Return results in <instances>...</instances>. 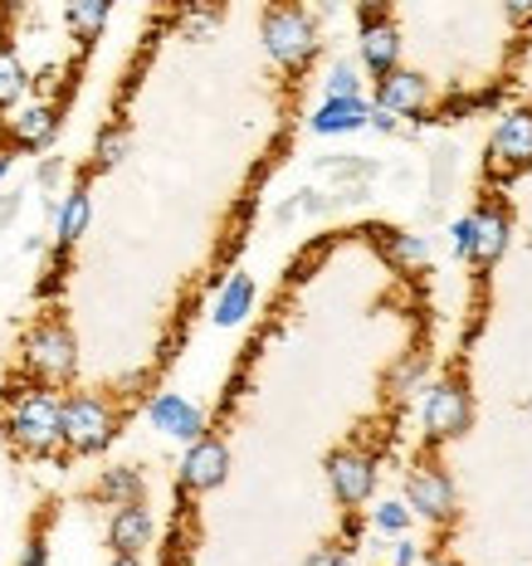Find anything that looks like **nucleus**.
Returning <instances> with one entry per match:
<instances>
[{
	"label": "nucleus",
	"mask_w": 532,
	"mask_h": 566,
	"mask_svg": "<svg viewBox=\"0 0 532 566\" xmlns=\"http://www.w3.org/2000/svg\"><path fill=\"white\" fill-rule=\"evenodd\" d=\"M435 566H459V562H449V557H440V562H435Z\"/></svg>",
	"instance_id": "nucleus-37"
},
{
	"label": "nucleus",
	"mask_w": 532,
	"mask_h": 566,
	"mask_svg": "<svg viewBox=\"0 0 532 566\" xmlns=\"http://www.w3.org/2000/svg\"><path fill=\"white\" fill-rule=\"evenodd\" d=\"M15 210H20V200H15V196L0 200V220H15Z\"/></svg>",
	"instance_id": "nucleus-34"
},
{
	"label": "nucleus",
	"mask_w": 532,
	"mask_h": 566,
	"mask_svg": "<svg viewBox=\"0 0 532 566\" xmlns=\"http://www.w3.org/2000/svg\"><path fill=\"white\" fill-rule=\"evenodd\" d=\"M327 483H333V493L347 509H357V503L372 499V489H376V464H372V454H362V450H337V454H327Z\"/></svg>",
	"instance_id": "nucleus-5"
},
{
	"label": "nucleus",
	"mask_w": 532,
	"mask_h": 566,
	"mask_svg": "<svg viewBox=\"0 0 532 566\" xmlns=\"http://www.w3.org/2000/svg\"><path fill=\"white\" fill-rule=\"evenodd\" d=\"M127 151H133V133H127L123 123L103 127L98 142H93V161H98V167H117V161H123Z\"/></svg>",
	"instance_id": "nucleus-21"
},
{
	"label": "nucleus",
	"mask_w": 532,
	"mask_h": 566,
	"mask_svg": "<svg viewBox=\"0 0 532 566\" xmlns=\"http://www.w3.org/2000/svg\"><path fill=\"white\" fill-rule=\"evenodd\" d=\"M425 430L430 440H455L469 430V391L459 381H440L425 396Z\"/></svg>",
	"instance_id": "nucleus-6"
},
{
	"label": "nucleus",
	"mask_w": 532,
	"mask_h": 566,
	"mask_svg": "<svg viewBox=\"0 0 532 566\" xmlns=\"http://www.w3.org/2000/svg\"><path fill=\"white\" fill-rule=\"evenodd\" d=\"M25 88H30V74H25V64H20V54L0 44V113L15 108V103L25 98Z\"/></svg>",
	"instance_id": "nucleus-20"
},
{
	"label": "nucleus",
	"mask_w": 532,
	"mask_h": 566,
	"mask_svg": "<svg viewBox=\"0 0 532 566\" xmlns=\"http://www.w3.org/2000/svg\"><path fill=\"white\" fill-rule=\"evenodd\" d=\"M216 25H220L216 10H186V34H191V40L196 34H206V30H216Z\"/></svg>",
	"instance_id": "nucleus-26"
},
{
	"label": "nucleus",
	"mask_w": 532,
	"mask_h": 566,
	"mask_svg": "<svg viewBox=\"0 0 532 566\" xmlns=\"http://www.w3.org/2000/svg\"><path fill=\"white\" fill-rule=\"evenodd\" d=\"M113 566H142L137 557H113Z\"/></svg>",
	"instance_id": "nucleus-36"
},
{
	"label": "nucleus",
	"mask_w": 532,
	"mask_h": 566,
	"mask_svg": "<svg viewBox=\"0 0 532 566\" xmlns=\"http://www.w3.org/2000/svg\"><path fill=\"white\" fill-rule=\"evenodd\" d=\"M493 167L503 176H518L532 167V108H513L493 133Z\"/></svg>",
	"instance_id": "nucleus-7"
},
{
	"label": "nucleus",
	"mask_w": 532,
	"mask_h": 566,
	"mask_svg": "<svg viewBox=\"0 0 532 566\" xmlns=\"http://www.w3.org/2000/svg\"><path fill=\"white\" fill-rule=\"evenodd\" d=\"M59 400L50 386H25L15 400H10V416H6V430H10V440L20 444L25 454H54L59 444Z\"/></svg>",
	"instance_id": "nucleus-1"
},
{
	"label": "nucleus",
	"mask_w": 532,
	"mask_h": 566,
	"mask_svg": "<svg viewBox=\"0 0 532 566\" xmlns=\"http://www.w3.org/2000/svg\"><path fill=\"white\" fill-rule=\"evenodd\" d=\"M147 416H152V424H157L161 434H171V440H186V444L206 440V416H200V410L191 406V400H186V396H176V391L152 396Z\"/></svg>",
	"instance_id": "nucleus-10"
},
{
	"label": "nucleus",
	"mask_w": 532,
	"mask_h": 566,
	"mask_svg": "<svg viewBox=\"0 0 532 566\" xmlns=\"http://www.w3.org/2000/svg\"><path fill=\"white\" fill-rule=\"evenodd\" d=\"M382 113H392V117H416L425 108V98H430V88H425V78L420 74H406V69H392V74L382 78Z\"/></svg>",
	"instance_id": "nucleus-13"
},
{
	"label": "nucleus",
	"mask_w": 532,
	"mask_h": 566,
	"mask_svg": "<svg viewBox=\"0 0 532 566\" xmlns=\"http://www.w3.org/2000/svg\"><path fill=\"white\" fill-rule=\"evenodd\" d=\"M366 117H372V108H366L362 98H347V103L323 98V108L313 113L309 127L317 137H342V133H357V127H366Z\"/></svg>",
	"instance_id": "nucleus-15"
},
{
	"label": "nucleus",
	"mask_w": 532,
	"mask_h": 566,
	"mask_svg": "<svg viewBox=\"0 0 532 566\" xmlns=\"http://www.w3.org/2000/svg\"><path fill=\"white\" fill-rule=\"evenodd\" d=\"M264 50L274 54L283 69H303L313 59V50H317L313 20L303 15V10H293V6L264 10Z\"/></svg>",
	"instance_id": "nucleus-4"
},
{
	"label": "nucleus",
	"mask_w": 532,
	"mask_h": 566,
	"mask_svg": "<svg viewBox=\"0 0 532 566\" xmlns=\"http://www.w3.org/2000/svg\"><path fill=\"white\" fill-rule=\"evenodd\" d=\"M392 259H396V264H425V240H416V234H396V240H392Z\"/></svg>",
	"instance_id": "nucleus-25"
},
{
	"label": "nucleus",
	"mask_w": 532,
	"mask_h": 566,
	"mask_svg": "<svg viewBox=\"0 0 532 566\" xmlns=\"http://www.w3.org/2000/svg\"><path fill=\"white\" fill-rule=\"evenodd\" d=\"M396 566H416V547H410V542H400L396 547Z\"/></svg>",
	"instance_id": "nucleus-32"
},
{
	"label": "nucleus",
	"mask_w": 532,
	"mask_h": 566,
	"mask_svg": "<svg viewBox=\"0 0 532 566\" xmlns=\"http://www.w3.org/2000/svg\"><path fill=\"white\" fill-rule=\"evenodd\" d=\"M98 499L113 503V509L142 503V474H137V469H108V474L98 479Z\"/></svg>",
	"instance_id": "nucleus-19"
},
{
	"label": "nucleus",
	"mask_w": 532,
	"mask_h": 566,
	"mask_svg": "<svg viewBox=\"0 0 532 566\" xmlns=\"http://www.w3.org/2000/svg\"><path fill=\"white\" fill-rule=\"evenodd\" d=\"M254 308V279L250 274H230V283L220 289V298H216V323L220 327H234V323H244Z\"/></svg>",
	"instance_id": "nucleus-17"
},
{
	"label": "nucleus",
	"mask_w": 532,
	"mask_h": 566,
	"mask_svg": "<svg viewBox=\"0 0 532 566\" xmlns=\"http://www.w3.org/2000/svg\"><path fill=\"white\" fill-rule=\"evenodd\" d=\"M469 240H474V226H469V220H459V226H455V250L465 259H469Z\"/></svg>",
	"instance_id": "nucleus-30"
},
{
	"label": "nucleus",
	"mask_w": 532,
	"mask_h": 566,
	"mask_svg": "<svg viewBox=\"0 0 532 566\" xmlns=\"http://www.w3.org/2000/svg\"><path fill=\"white\" fill-rule=\"evenodd\" d=\"M225 479H230V450H225L220 440H210V434L196 440L181 459V483L191 493H210V489H220Z\"/></svg>",
	"instance_id": "nucleus-8"
},
{
	"label": "nucleus",
	"mask_w": 532,
	"mask_h": 566,
	"mask_svg": "<svg viewBox=\"0 0 532 566\" xmlns=\"http://www.w3.org/2000/svg\"><path fill=\"white\" fill-rule=\"evenodd\" d=\"M50 562V547H44V537H30L25 542V557H20V566H44Z\"/></svg>",
	"instance_id": "nucleus-27"
},
{
	"label": "nucleus",
	"mask_w": 532,
	"mask_h": 566,
	"mask_svg": "<svg viewBox=\"0 0 532 566\" xmlns=\"http://www.w3.org/2000/svg\"><path fill=\"white\" fill-rule=\"evenodd\" d=\"M10 161H15V157H6V151H0V181L10 176Z\"/></svg>",
	"instance_id": "nucleus-35"
},
{
	"label": "nucleus",
	"mask_w": 532,
	"mask_h": 566,
	"mask_svg": "<svg viewBox=\"0 0 532 566\" xmlns=\"http://www.w3.org/2000/svg\"><path fill=\"white\" fill-rule=\"evenodd\" d=\"M103 20H108L103 0H74V6H69V25H74L79 40H93V34L103 30Z\"/></svg>",
	"instance_id": "nucleus-22"
},
{
	"label": "nucleus",
	"mask_w": 532,
	"mask_h": 566,
	"mask_svg": "<svg viewBox=\"0 0 532 566\" xmlns=\"http://www.w3.org/2000/svg\"><path fill=\"white\" fill-rule=\"evenodd\" d=\"M108 547L117 557H142V547H152V513L142 503H127V509H113L108 523Z\"/></svg>",
	"instance_id": "nucleus-12"
},
{
	"label": "nucleus",
	"mask_w": 532,
	"mask_h": 566,
	"mask_svg": "<svg viewBox=\"0 0 532 566\" xmlns=\"http://www.w3.org/2000/svg\"><path fill=\"white\" fill-rule=\"evenodd\" d=\"M376 527H382V533H406L410 527V509L406 503H382V509H376Z\"/></svg>",
	"instance_id": "nucleus-24"
},
{
	"label": "nucleus",
	"mask_w": 532,
	"mask_h": 566,
	"mask_svg": "<svg viewBox=\"0 0 532 566\" xmlns=\"http://www.w3.org/2000/svg\"><path fill=\"white\" fill-rule=\"evenodd\" d=\"M25 367L34 371L40 386H59L69 381L79 367V347H74V333L64 323H40L25 333Z\"/></svg>",
	"instance_id": "nucleus-3"
},
{
	"label": "nucleus",
	"mask_w": 532,
	"mask_h": 566,
	"mask_svg": "<svg viewBox=\"0 0 532 566\" xmlns=\"http://www.w3.org/2000/svg\"><path fill=\"white\" fill-rule=\"evenodd\" d=\"M396 59H400V34H396V25L386 20V10L366 6L362 10V64L372 69V74L386 78L396 69Z\"/></svg>",
	"instance_id": "nucleus-9"
},
{
	"label": "nucleus",
	"mask_w": 532,
	"mask_h": 566,
	"mask_svg": "<svg viewBox=\"0 0 532 566\" xmlns=\"http://www.w3.org/2000/svg\"><path fill=\"white\" fill-rule=\"evenodd\" d=\"M366 123H372V127H376V133H392V127H396V117H392V113H382V108H376L372 117H366Z\"/></svg>",
	"instance_id": "nucleus-31"
},
{
	"label": "nucleus",
	"mask_w": 532,
	"mask_h": 566,
	"mask_svg": "<svg viewBox=\"0 0 532 566\" xmlns=\"http://www.w3.org/2000/svg\"><path fill=\"white\" fill-rule=\"evenodd\" d=\"M88 220H93V200H88V191H69V196H64V206H59V244H79V240H84Z\"/></svg>",
	"instance_id": "nucleus-18"
},
{
	"label": "nucleus",
	"mask_w": 532,
	"mask_h": 566,
	"mask_svg": "<svg viewBox=\"0 0 532 566\" xmlns=\"http://www.w3.org/2000/svg\"><path fill=\"white\" fill-rule=\"evenodd\" d=\"M59 171H64L59 161H44V167H40V181H44V186H54V181H59Z\"/></svg>",
	"instance_id": "nucleus-33"
},
{
	"label": "nucleus",
	"mask_w": 532,
	"mask_h": 566,
	"mask_svg": "<svg viewBox=\"0 0 532 566\" xmlns=\"http://www.w3.org/2000/svg\"><path fill=\"white\" fill-rule=\"evenodd\" d=\"M113 410H108V400H98V396H69L64 406H59V440L69 444L74 454H98L103 444L113 440Z\"/></svg>",
	"instance_id": "nucleus-2"
},
{
	"label": "nucleus",
	"mask_w": 532,
	"mask_h": 566,
	"mask_svg": "<svg viewBox=\"0 0 532 566\" xmlns=\"http://www.w3.org/2000/svg\"><path fill=\"white\" fill-rule=\"evenodd\" d=\"M406 493H410V513L420 517H449L455 513V489H449V474H440L435 464L416 469L406 479Z\"/></svg>",
	"instance_id": "nucleus-11"
},
{
	"label": "nucleus",
	"mask_w": 532,
	"mask_h": 566,
	"mask_svg": "<svg viewBox=\"0 0 532 566\" xmlns=\"http://www.w3.org/2000/svg\"><path fill=\"white\" fill-rule=\"evenodd\" d=\"M420 381V361H400V371H396V391H400V386H416Z\"/></svg>",
	"instance_id": "nucleus-29"
},
{
	"label": "nucleus",
	"mask_w": 532,
	"mask_h": 566,
	"mask_svg": "<svg viewBox=\"0 0 532 566\" xmlns=\"http://www.w3.org/2000/svg\"><path fill=\"white\" fill-rule=\"evenodd\" d=\"M309 566H347V557H342V547H317Z\"/></svg>",
	"instance_id": "nucleus-28"
},
{
	"label": "nucleus",
	"mask_w": 532,
	"mask_h": 566,
	"mask_svg": "<svg viewBox=\"0 0 532 566\" xmlns=\"http://www.w3.org/2000/svg\"><path fill=\"white\" fill-rule=\"evenodd\" d=\"M54 127H59V113L50 108V103H34V108H20L15 117H10V142L34 151L54 137Z\"/></svg>",
	"instance_id": "nucleus-16"
},
{
	"label": "nucleus",
	"mask_w": 532,
	"mask_h": 566,
	"mask_svg": "<svg viewBox=\"0 0 532 566\" xmlns=\"http://www.w3.org/2000/svg\"><path fill=\"white\" fill-rule=\"evenodd\" d=\"M469 226H474V240H469V259L474 264H493V259L503 254V244H508V216L499 206H483L469 216Z\"/></svg>",
	"instance_id": "nucleus-14"
},
{
	"label": "nucleus",
	"mask_w": 532,
	"mask_h": 566,
	"mask_svg": "<svg viewBox=\"0 0 532 566\" xmlns=\"http://www.w3.org/2000/svg\"><path fill=\"white\" fill-rule=\"evenodd\" d=\"M327 98L333 103H347V98H362V78H357V64H333V74H327Z\"/></svg>",
	"instance_id": "nucleus-23"
}]
</instances>
